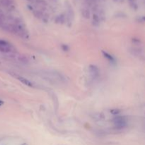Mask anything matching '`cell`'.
<instances>
[{
    "instance_id": "cell-1",
    "label": "cell",
    "mask_w": 145,
    "mask_h": 145,
    "mask_svg": "<svg viewBox=\"0 0 145 145\" xmlns=\"http://www.w3.org/2000/svg\"><path fill=\"white\" fill-rule=\"evenodd\" d=\"M42 77L44 78H46L50 81H59V82H63L65 81V78L62 74L60 73L55 72V71H43L42 73H40Z\"/></svg>"
},
{
    "instance_id": "cell-2",
    "label": "cell",
    "mask_w": 145,
    "mask_h": 145,
    "mask_svg": "<svg viewBox=\"0 0 145 145\" xmlns=\"http://www.w3.org/2000/svg\"><path fill=\"white\" fill-rule=\"evenodd\" d=\"M0 52L7 54H14L17 52L16 48L5 40L0 39Z\"/></svg>"
},
{
    "instance_id": "cell-3",
    "label": "cell",
    "mask_w": 145,
    "mask_h": 145,
    "mask_svg": "<svg viewBox=\"0 0 145 145\" xmlns=\"http://www.w3.org/2000/svg\"><path fill=\"white\" fill-rule=\"evenodd\" d=\"M113 124L115 125V129L123 130L127 125V120L124 116H117L112 120Z\"/></svg>"
},
{
    "instance_id": "cell-4",
    "label": "cell",
    "mask_w": 145,
    "mask_h": 145,
    "mask_svg": "<svg viewBox=\"0 0 145 145\" xmlns=\"http://www.w3.org/2000/svg\"><path fill=\"white\" fill-rule=\"evenodd\" d=\"M65 9H66V15H65L66 23H68L69 26H70L72 25L73 20L74 19V12L72 5L68 1H65Z\"/></svg>"
},
{
    "instance_id": "cell-5",
    "label": "cell",
    "mask_w": 145,
    "mask_h": 145,
    "mask_svg": "<svg viewBox=\"0 0 145 145\" xmlns=\"http://www.w3.org/2000/svg\"><path fill=\"white\" fill-rule=\"evenodd\" d=\"M89 71L93 79L99 78V75H100V70L98 67L94 65H90L89 67Z\"/></svg>"
},
{
    "instance_id": "cell-6",
    "label": "cell",
    "mask_w": 145,
    "mask_h": 145,
    "mask_svg": "<svg viewBox=\"0 0 145 145\" xmlns=\"http://www.w3.org/2000/svg\"><path fill=\"white\" fill-rule=\"evenodd\" d=\"M81 16L86 19H89L91 18V11H90V9H89L88 7H82L81 9Z\"/></svg>"
},
{
    "instance_id": "cell-7",
    "label": "cell",
    "mask_w": 145,
    "mask_h": 145,
    "mask_svg": "<svg viewBox=\"0 0 145 145\" xmlns=\"http://www.w3.org/2000/svg\"><path fill=\"white\" fill-rule=\"evenodd\" d=\"M16 78L18 80H19L21 83H23V84H25L26 86H29V87H35V84L33 82H31V81H29L28 79H27L25 77H23L21 76H16Z\"/></svg>"
},
{
    "instance_id": "cell-8",
    "label": "cell",
    "mask_w": 145,
    "mask_h": 145,
    "mask_svg": "<svg viewBox=\"0 0 145 145\" xmlns=\"http://www.w3.org/2000/svg\"><path fill=\"white\" fill-rule=\"evenodd\" d=\"M102 53H103V55L104 56V57L108 59L111 64H112V65H115L116 64V59L112 56V55L109 54L107 52H105V51H102Z\"/></svg>"
},
{
    "instance_id": "cell-9",
    "label": "cell",
    "mask_w": 145,
    "mask_h": 145,
    "mask_svg": "<svg viewBox=\"0 0 145 145\" xmlns=\"http://www.w3.org/2000/svg\"><path fill=\"white\" fill-rule=\"evenodd\" d=\"M55 22L57 24H64L66 23V16L65 14H59L58 15L55 19Z\"/></svg>"
},
{
    "instance_id": "cell-10",
    "label": "cell",
    "mask_w": 145,
    "mask_h": 145,
    "mask_svg": "<svg viewBox=\"0 0 145 145\" xmlns=\"http://www.w3.org/2000/svg\"><path fill=\"white\" fill-rule=\"evenodd\" d=\"M100 20L99 19V17L96 15V14H92V24L93 26L99 27L100 23Z\"/></svg>"
},
{
    "instance_id": "cell-11",
    "label": "cell",
    "mask_w": 145,
    "mask_h": 145,
    "mask_svg": "<svg viewBox=\"0 0 145 145\" xmlns=\"http://www.w3.org/2000/svg\"><path fill=\"white\" fill-rule=\"evenodd\" d=\"M52 99H53V104H54V108H55V112H57L58 111V108H59V101H58V98L57 96L55 94L53 93L52 95Z\"/></svg>"
},
{
    "instance_id": "cell-12",
    "label": "cell",
    "mask_w": 145,
    "mask_h": 145,
    "mask_svg": "<svg viewBox=\"0 0 145 145\" xmlns=\"http://www.w3.org/2000/svg\"><path fill=\"white\" fill-rule=\"evenodd\" d=\"M92 118L96 121H101V120H104L105 115L102 112H98V113H95V114L93 115Z\"/></svg>"
},
{
    "instance_id": "cell-13",
    "label": "cell",
    "mask_w": 145,
    "mask_h": 145,
    "mask_svg": "<svg viewBox=\"0 0 145 145\" xmlns=\"http://www.w3.org/2000/svg\"><path fill=\"white\" fill-rule=\"evenodd\" d=\"M132 52L133 55H135L137 56H141L142 54V50L139 47H134L132 48Z\"/></svg>"
},
{
    "instance_id": "cell-14",
    "label": "cell",
    "mask_w": 145,
    "mask_h": 145,
    "mask_svg": "<svg viewBox=\"0 0 145 145\" xmlns=\"http://www.w3.org/2000/svg\"><path fill=\"white\" fill-rule=\"evenodd\" d=\"M121 112V111L118 109V108H113V109H111V111H110V112L112 114V115H118L119 113H120Z\"/></svg>"
},
{
    "instance_id": "cell-15",
    "label": "cell",
    "mask_w": 145,
    "mask_h": 145,
    "mask_svg": "<svg viewBox=\"0 0 145 145\" xmlns=\"http://www.w3.org/2000/svg\"><path fill=\"white\" fill-rule=\"evenodd\" d=\"M132 42L133 44H134V45H139V44H141V43H142V41H141V40L139 39V38H133L132 39Z\"/></svg>"
},
{
    "instance_id": "cell-16",
    "label": "cell",
    "mask_w": 145,
    "mask_h": 145,
    "mask_svg": "<svg viewBox=\"0 0 145 145\" xmlns=\"http://www.w3.org/2000/svg\"><path fill=\"white\" fill-rule=\"evenodd\" d=\"M62 50L63 51H65V52H67V51H69V47L67 45H65V44H62Z\"/></svg>"
},
{
    "instance_id": "cell-17",
    "label": "cell",
    "mask_w": 145,
    "mask_h": 145,
    "mask_svg": "<svg viewBox=\"0 0 145 145\" xmlns=\"http://www.w3.org/2000/svg\"><path fill=\"white\" fill-rule=\"evenodd\" d=\"M137 21L139 23H144L145 22V17L144 16H139L137 19Z\"/></svg>"
},
{
    "instance_id": "cell-18",
    "label": "cell",
    "mask_w": 145,
    "mask_h": 145,
    "mask_svg": "<svg viewBox=\"0 0 145 145\" xmlns=\"http://www.w3.org/2000/svg\"><path fill=\"white\" fill-rule=\"evenodd\" d=\"M3 104H4V102L1 100H0V106H1Z\"/></svg>"
},
{
    "instance_id": "cell-19",
    "label": "cell",
    "mask_w": 145,
    "mask_h": 145,
    "mask_svg": "<svg viewBox=\"0 0 145 145\" xmlns=\"http://www.w3.org/2000/svg\"><path fill=\"white\" fill-rule=\"evenodd\" d=\"M113 1H116V2L117 1H123V0H113Z\"/></svg>"
},
{
    "instance_id": "cell-20",
    "label": "cell",
    "mask_w": 145,
    "mask_h": 145,
    "mask_svg": "<svg viewBox=\"0 0 145 145\" xmlns=\"http://www.w3.org/2000/svg\"><path fill=\"white\" fill-rule=\"evenodd\" d=\"M27 145L26 144H23V145Z\"/></svg>"
}]
</instances>
